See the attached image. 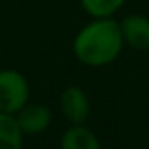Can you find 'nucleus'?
I'll list each match as a JSON object with an SVG mask.
<instances>
[{"label":"nucleus","mask_w":149,"mask_h":149,"mask_svg":"<svg viewBox=\"0 0 149 149\" xmlns=\"http://www.w3.org/2000/svg\"><path fill=\"white\" fill-rule=\"evenodd\" d=\"M125 47L119 21L112 18L91 19L72 40V53L79 63L100 68L114 63Z\"/></svg>","instance_id":"nucleus-1"},{"label":"nucleus","mask_w":149,"mask_h":149,"mask_svg":"<svg viewBox=\"0 0 149 149\" xmlns=\"http://www.w3.org/2000/svg\"><path fill=\"white\" fill-rule=\"evenodd\" d=\"M30 102V84L16 68L0 70V112L16 114Z\"/></svg>","instance_id":"nucleus-2"},{"label":"nucleus","mask_w":149,"mask_h":149,"mask_svg":"<svg viewBox=\"0 0 149 149\" xmlns=\"http://www.w3.org/2000/svg\"><path fill=\"white\" fill-rule=\"evenodd\" d=\"M60 112L70 125H84L91 114V102L79 86H67L58 98Z\"/></svg>","instance_id":"nucleus-3"},{"label":"nucleus","mask_w":149,"mask_h":149,"mask_svg":"<svg viewBox=\"0 0 149 149\" xmlns=\"http://www.w3.org/2000/svg\"><path fill=\"white\" fill-rule=\"evenodd\" d=\"M14 118L25 135H39L46 132L53 121L49 107L39 102H28L14 114Z\"/></svg>","instance_id":"nucleus-4"},{"label":"nucleus","mask_w":149,"mask_h":149,"mask_svg":"<svg viewBox=\"0 0 149 149\" xmlns=\"http://www.w3.org/2000/svg\"><path fill=\"white\" fill-rule=\"evenodd\" d=\"M125 46L135 51H149V18L144 14H128L119 21Z\"/></svg>","instance_id":"nucleus-5"},{"label":"nucleus","mask_w":149,"mask_h":149,"mask_svg":"<svg viewBox=\"0 0 149 149\" xmlns=\"http://www.w3.org/2000/svg\"><path fill=\"white\" fill-rule=\"evenodd\" d=\"M60 149H102V144L88 126L70 125L60 137Z\"/></svg>","instance_id":"nucleus-6"},{"label":"nucleus","mask_w":149,"mask_h":149,"mask_svg":"<svg viewBox=\"0 0 149 149\" xmlns=\"http://www.w3.org/2000/svg\"><path fill=\"white\" fill-rule=\"evenodd\" d=\"M23 137L14 114L0 112V149H23Z\"/></svg>","instance_id":"nucleus-7"},{"label":"nucleus","mask_w":149,"mask_h":149,"mask_svg":"<svg viewBox=\"0 0 149 149\" xmlns=\"http://www.w3.org/2000/svg\"><path fill=\"white\" fill-rule=\"evenodd\" d=\"M125 2L126 0H81V7L91 19H100L112 18Z\"/></svg>","instance_id":"nucleus-8"}]
</instances>
